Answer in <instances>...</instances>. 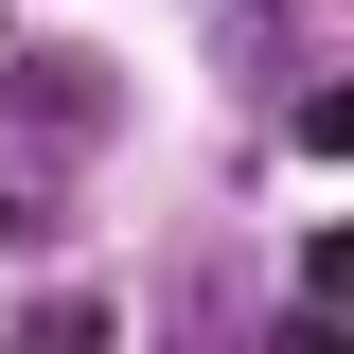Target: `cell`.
Returning a JSON list of instances; mask_svg holds the SVG:
<instances>
[{
  "instance_id": "3957f363",
  "label": "cell",
  "mask_w": 354,
  "mask_h": 354,
  "mask_svg": "<svg viewBox=\"0 0 354 354\" xmlns=\"http://www.w3.org/2000/svg\"><path fill=\"white\" fill-rule=\"evenodd\" d=\"M0 230H18V195H0Z\"/></svg>"
},
{
  "instance_id": "7a4b0ae2",
  "label": "cell",
  "mask_w": 354,
  "mask_h": 354,
  "mask_svg": "<svg viewBox=\"0 0 354 354\" xmlns=\"http://www.w3.org/2000/svg\"><path fill=\"white\" fill-rule=\"evenodd\" d=\"M319 319H354V230H337V248H319Z\"/></svg>"
},
{
  "instance_id": "6da1fadb",
  "label": "cell",
  "mask_w": 354,
  "mask_h": 354,
  "mask_svg": "<svg viewBox=\"0 0 354 354\" xmlns=\"http://www.w3.org/2000/svg\"><path fill=\"white\" fill-rule=\"evenodd\" d=\"M301 160H354V88H301Z\"/></svg>"
}]
</instances>
